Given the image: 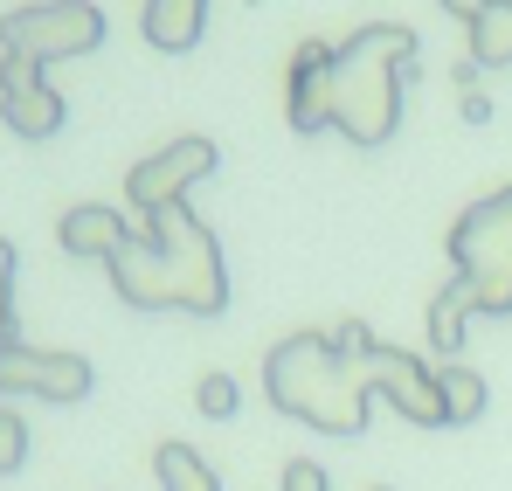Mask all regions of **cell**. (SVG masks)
Here are the masks:
<instances>
[{
  "instance_id": "1",
  "label": "cell",
  "mask_w": 512,
  "mask_h": 491,
  "mask_svg": "<svg viewBox=\"0 0 512 491\" xmlns=\"http://www.w3.org/2000/svg\"><path fill=\"white\" fill-rule=\"evenodd\" d=\"M104 270L132 312H187V319L229 312V256L187 201L160 208V215H139V229L118 243V256Z\"/></svg>"
},
{
  "instance_id": "2",
  "label": "cell",
  "mask_w": 512,
  "mask_h": 491,
  "mask_svg": "<svg viewBox=\"0 0 512 491\" xmlns=\"http://www.w3.org/2000/svg\"><path fill=\"white\" fill-rule=\"evenodd\" d=\"M450 284L429 298V346L436 360H457L471 319H506L512 312V187L478 194L450 222Z\"/></svg>"
},
{
  "instance_id": "3",
  "label": "cell",
  "mask_w": 512,
  "mask_h": 491,
  "mask_svg": "<svg viewBox=\"0 0 512 491\" xmlns=\"http://www.w3.org/2000/svg\"><path fill=\"white\" fill-rule=\"evenodd\" d=\"M263 395L277 402V415H291L319 436H367L374 367H367V353H346L333 332H291L263 353Z\"/></svg>"
},
{
  "instance_id": "4",
  "label": "cell",
  "mask_w": 512,
  "mask_h": 491,
  "mask_svg": "<svg viewBox=\"0 0 512 491\" xmlns=\"http://www.w3.org/2000/svg\"><path fill=\"white\" fill-rule=\"evenodd\" d=\"M416 70V28L409 21H367L333 42L326 63V132L353 146H388L402 125V83Z\"/></svg>"
},
{
  "instance_id": "5",
  "label": "cell",
  "mask_w": 512,
  "mask_h": 491,
  "mask_svg": "<svg viewBox=\"0 0 512 491\" xmlns=\"http://www.w3.org/2000/svg\"><path fill=\"white\" fill-rule=\"evenodd\" d=\"M104 42V7L97 0H35L0 14V56H28V63H70Z\"/></svg>"
},
{
  "instance_id": "6",
  "label": "cell",
  "mask_w": 512,
  "mask_h": 491,
  "mask_svg": "<svg viewBox=\"0 0 512 491\" xmlns=\"http://www.w3.org/2000/svg\"><path fill=\"white\" fill-rule=\"evenodd\" d=\"M90 388H97V367H90L84 353H70V346H0V395L7 402H56V409H77L90 402Z\"/></svg>"
},
{
  "instance_id": "7",
  "label": "cell",
  "mask_w": 512,
  "mask_h": 491,
  "mask_svg": "<svg viewBox=\"0 0 512 491\" xmlns=\"http://www.w3.org/2000/svg\"><path fill=\"white\" fill-rule=\"evenodd\" d=\"M215 166H222L215 139L187 132V139L160 146L153 160H139L132 173H125V201H132V215H160V208H180V201L194 194V180H208Z\"/></svg>"
},
{
  "instance_id": "8",
  "label": "cell",
  "mask_w": 512,
  "mask_h": 491,
  "mask_svg": "<svg viewBox=\"0 0 512 491\" xmlns=\"http://www.w3.org/2000/svg\"><path fill=\"white\" fill-rule=\"evenodd\" d=\"M367 367H374V402H388V409L402 415V422H416V429H450L443 395H436V367H423L409 346H374Z\"/></svg>"
},
{
  "instance_id": "9",
  "label": "cell",
  "mask_w": 512,
  "mask_h": 491,
  "mask_svg": "<svg viewBox=\"0 0 512 491\" xmlns=\"http://www.w3.org/2000/svg\"><path fill=\"white\" fill-rule=\"evenodd\" d=\"M0 118H7L14 139H56L63 118H70V104H63L56 83L42 77V63H28V56H0Z\"/></svg>"
},
{
  "instance_id": "10",
  "label": "cell",
  "mask_w": 512,
  "mask_h": 491,
  "mask_svg": "<svg viewBox=\"0 0 512 491\" xmlns=\"http://www.w3.org/2000/svg\"><path fill=\"white\" fill-rule=\"evenodd\" d=\"M132 229H139L132 215H118V208H104V201H84V208H70V215L56 222V243H63V256H77V263H111Z\"/></svg>"
},
{
  "instance_id": "11",
  "label": "cell",
  "mask_w": 512,
  "mask_h": 491,
  "mask_svg": "<svg viewBox=\"0 0 512 491\" xmlns=\"http://www.w3.org/2000/svg\"><path fill=\"white\" fill-rule=\"evenodd\" d=\"M326 63H333V42H305L284 70V118L291 132H326Z\"/></svg>"
},
{
  "instance_id": "12",
  "label": "cell",
  "mask_w": 512,
  "mask_h": 491,
  "mask_svg": "<svg viewBox=\"0 0 512 491\" xmlns=\"http://www.w3.org/2000/svg\"><path fill=\"white\" fill-rule=\"evenodd\" d=\"M139 28H146V42L160 56H187L201 42V28H208V0H146Z\"/></svg>"
},
{
  "instance_id": "13",
  "label": "cell",
  "mask_w": 512,
  "mask_h": 491,
  "mask_svg": "<svg viewBox=\"0 0 512 491\" xmlns=\"http://www.w3.org/2000/svg\"><path fill=\"white\" fill-rule=\"evenodd\" d=\"M464 35H471V63L478 70H512V0H485L464 21Z\"/></svg>"
},
{
  "instance_id": "14",
  "label": "cell",
  "mask_w": 512,
  "mask_h": 491,
  "mask_svg": "<svg viewBox=\"0 0 512 491\" xmlns=\"http://www.w3.org/2000/svg\"><path fill=\"white\" fill-rule=\"evenodd\" d=\"M436 395H443V415H450V429L478 422V415H485V402H492L485 374H478V367H464V360H436Z\"/></svg>"
},
{
  "instance_id": "15",
  "label": "cell",
  "mask_w": 512,
  "mask_h": 491,
  "mask_svg": "<svg viewBox=\"0 0 512 491\" xmlns=\"http://www.w3.org/2000/svg\"><path fill=\"white\" fill-rule=\"evenodd\" d=\"M153 478H160V491H222V471L194 443H160L153 450Z\"/></svg>"
},
{
  "instance_id": "16",
  "label": "cell",
  "mask_w": 512,
  "mask_h": 491,
  "mask_svg": "<svg viewBox=\"0 0 512 491\" xmlns=\"http://www.w3.org/2000/svg\"><path fill=\"white\" fill-rule=\"evenodd\" d=\"M194 409L208 415V422H229V415L243 409V388H236V374H201V381H194Z\"/></svg>"
},
{
  "instance_id": "17",
  "label": "cell",
  "mask_w": 512,
  "mask_h": 491,
  "mask_svg": "<svg viewBox=\"0 0 512 491\" xmlns=\"http://www.w3.org/2000/svg\"><path fill=\"white\" fill-rule=\"evenodd\" d=\"M21 464H28V422H21V409L0 402V478H14Z\"/></svg>"
},
{
  "instance_id": "18",
  "label": "cell",
  "mask_w": 512,
  "mask_h": 491,
  "mask_svg": "<svg viewBox=\"0 0 512 491\" xmlns=\"http://www.w3.org/2000/svg\"><path fill=\"white\" fill-rule=\"evenodd\" d=\"M14 243L0 236V346H14Z\"/></svg>"
},
{
  "instance_id": "19",
  "label": "cell",
  "mask_w": 512,
  "mask_h": 491,
  "mask_svg": "<svg viewBox=\"0 0 512 491\" xmlns=\"http://www.w3.org/2000/svg\"><path fill=\"white\" fill-rule=\"evenodd\" d=\"M284 491H333V478H326V464L291 457V464H284Z\"/></svg>"
},
{
  "instance_id": "20",
  "label": "cell",
  "mask_w": 512,
  "mask_h": 491,
  "mask_svg": "<svg viewBox=\"0 0 512 491\" xmlns=\"http://www.w3.org/2000/svg\"><path fill=\"white\" fill-rule=\"evenodd\" d=\"M464 118L485 125V118H492V97H485V90H464Z\"/></svg>"
},
{
  "instance_id": "21",
  "label": "cell",
  "mask_w": 512,
  "mask_h": 491,
  "mask_svg": "<svg viewBox=\"0 0 512 491\" xmlns=\"http://www.w3.org/2000/svg\"><path fill=\"white\" fill-rule=\"evenodd\" d=\"M443 7H450V14H457V21H471V14H478V7H485V0H443Z\"/></svg>"
}]
</instances>
